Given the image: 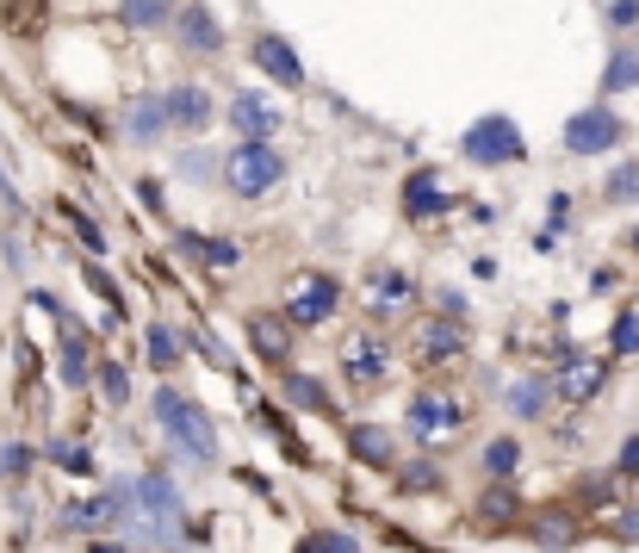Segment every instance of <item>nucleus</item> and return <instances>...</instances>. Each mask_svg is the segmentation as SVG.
<instances>
[{
    "label": "nucleus",
    "instance_id": "obj_1",
    "mask_svg": "<svg viewBox=\"0 0 639 553\" xmlns=\"http://www.w3.org/2000/svg\"><path fill=\"white\" fill-rule=\"evenodd\" d=\"M156 417H162V429H168V436L187 448L193 460H212V454H218V429H212V417L193 411L181 392H156Z\"/></svg>",
    "mask_w": 639,
    "mask_h": 553
},
{
    "label": "nucleus",
    "instance_id": "obj_2",
    "mask_svg": "<svg viewBox=\"0 0 639 553\" xmlns=\"http://www.w3.org/2000/svg\"><path fill=\"white\" fill-rule=\"evenodd\" d=\"M224 181H230V193H243V199H261V193L280 187V156H274L267 143H243V150L224 162Z\"/></svg>",
    "mask_w": 639,
    "mask_h": 553
},
{
    "label": "nucleus",
    "instance_id": "obj_3",
    "mask_svg": "<svg viewBox=\"0 0 639 553\" xmlns=\"http://www.w3.org/2000/svg\"><path fill=\"white\" fill-rule=\"evenodd\" d=\"M621 143V119L608 106H590L577 112L571 125H565V150H577V156H602V150H615Z\"/></svg>",
    "mask_w": 639,
    "mask_h": 553
},
{
    "label": "nucleus",
    "instance_id": "obj_4",
    "mask_svg": "<svg viewBox=\"0 0 639 553\" xmlns=\"http://www.w3.org/2000/svg\"><path fill=\"white\" fill-rule=\"evenodd\" d=\"M466 156H472V162H491V168H503V162L522 156V131H515L509 119H478V125L466 131Z\"/></svg>",
    "mask_w": 639,
    "mask_h": 553
},
{
    "label": "nucleus",
    "instance_id": "obj_5",
    "mask_svg": "<svg viewBox=\"0 0 639 553\" xmlns=\"http://www.w3.org/2000/svg\"><path fill=\"white\" fill-rule=\"evenodd\" d=\"M410 429H416L422 442H453V436L466 429V411L441 392H422L416 404H410Z\"/></svg>",
    "mask_w": 639,
    "mask_h": 553
},
{
    "label": "nucleus",
    "instance_id": "obj_6",
    "mask_svg": "<svg viewBox=\"0 0 639 553\" xmlns=\"http://www.w3.org/2000/svg\"><path fill=\"white\" fill-rule=\"evenodd\" d=\"M466 355V330L453 324V317H422L416 324V361L422 367H447Z\"/></svg>",
    "mask_w": 639,
    "mask_h": 553
},
{
    "label": "nucleus",
    "instance_id": "obj_7",
    "mask_svg": "<svg viewBox=\"0 0 639 553\" xmlns=\"http://www.w3.org/2000/svg\"><path fill=\"white\" fill-rule=\"evenodd\" d=\"M342 361H348V380L373 386V380H385V367H391V342L379 330H360L354 342L342 348Z\"/></svg>",
    "mask_w": 639,
    "mask_h": 553
},
{
    "label": "nucleus",
    "instance_id": "obj_8",
    "mask_svg": "<svg viewBox=\"0 0 639 553\" xmlns=\"http://www.w3.org/2000/svg\"><path fill=\"white\" fill-rule=\"evenodd\" d=\"M137 498H143V522H150V535H168L174 516H181V498H174V485L162 473L137 479Z\"/></svg>",
    "mask_w": 639,
    "mask_h": 553
},
{
    "label": "nucleus",
    "instance_id": "obj_9",
    "mask_svg": "<svg viewBox=\"0 0 639 553\" xmlns=\"http://www.w3.org/2000/svg\"><path fill=\"white\" fill-rule=\"evenodd\" d=\"M336 299H342V293H336V280H329V274H311V280H298V293H292V324H323L329 311H336Z\"/></svg>",
    "mask_w": 639,
    "mask_h": 553
},
{
    "label": "nucleus",
    "instance_id": "obj_10",
    "mask_svg": "<svg viewBox=\"0 0 639 553\" xmlns=\"http://www.w3.org/2000/svg\"><path fill=\"white\" fill-rule=\"evenodd\" d=\"M249 342H255V355H267V361H286V355H292V317L255 311L249 317Z\"/></svg>",
    "mask_w": 639,
    "mask_h": 553
},
{
    "label": "nucleus",
    "instance_id": "obj_11",
    "mask_svg": "<svg viewBox=\"0 0 639 553\" xmlns=\"http://www.w3.org/2000/svg\"><path fill=\"white\" fill-rule=\"evenodd\" d=\"M447 206H453V193L441 187L435 168L410 174V187H404V212H410V218H435V212H447Z\"/></svg>",
    "mask_w": 639,
    "mask_h": 553
},
{
    "label": "nucleus",
    "instance_id": "obj_12",
    "mask_svg": "<svg viewBox=\"0 0 639 553\" xmlns=\"http://www.w3.org/2000/svg\"><path fill=\"white\" fill-rule=\"evenodd\" d=\"M255 63H261L274 81H286V88H298V81H305V63H298V50L286 44V38H274V32L255 38Z\"/></svg>",
    "mask_w": 639,
    "mask_h": 553
},
{
    "label": "nucleus",
    "instance_id": "obj_13",
    "mask_svg": "<svg viewBox=\"0 0 639 553\" xmlns=\"http://www.w3.org/2000/svg\"><path fill=\"white\" fill-rule=\"evenodd\" d=\"M602 373H608V367L596 361V355H565V367H559V392L571 398V404H584V398H590L596 386H602Z\"/></svg>",
    "mask_w": 639,
    "mask_h": 553
},
{
    "label": "nucleus",
    "instance_id": "obj_14",
    "mask_svg": "<svg viewBox=\"0 0 639 553\" xmlns=\"http://www.w3.org/2000/svg\"><path fill=\"white\" fill-rule=\"evenodd\" d=\"M230 125L243 131V137H249V143H267V131L280 125V112L267 106L261 94H236V106H230Z\"/></svg>",
    "mask_w": 639,
    "mask_h": 553
},
{
    "label": "nucleus",
    "instance_id": "obj_15",
    "mask_svg": "<svg viewBox=\"0 0 639 553\" xmlns=\"http://www.w3.org/2000/svg\"><path fill=\"white\" fill-rule=\"evenodd\" d=\"M168 125H187V131H205L212 125V94H205V88H174L168 94Z\"/></svg>",
    "mask_w": 639,
    "mask_h": 553
},
{
    "label": "nucleus",
    "instance_id": "obj_16",
    "mask_svg": "<svg viewBox=\"0 0 639 553\" xmlns=\"http://www.w3.org/2000/svg\"><path fill=\"white\" fill-rule=\"evenodd\" d=\"M348 448H354V454L367 460V467H391V460H398V442H391V436H385L379 423H360L354 436H348Z\"/></svg>",
    "mask_w": 639,
    "mask_h": 553
},
{
    "label": "nucleus",
    "instance_id": "obj_17",
    "mask_svg": "<svg viewBox=\"0 0 639 553\" xmlns=\"http://www.w3.org/2000/svg\"><path fill=\"white\" fill-rule=\"evenodd\" d=\"M56 336H63V380L81 386L87 380V342H81V330L69 324V311H56Z\"/></svg>",
    "mask_w": 639,
    "mask_h": 553
},
{
    "label": "nucleus",
    "instance_id": "obj_18",
    "mask_svg": "<svg viewBox=\"0 0 639 553\" xmlns=\"http://www.w3.org/2000/svg\"><path fill=\"white\" fill-rule=\"evenodd\" d=\"M410 299H416V286H410L404 274H379V280H373V311H379V317L410 311Z\"/></svg>",
    "mask_w": 639,
    "mask_h": 553
},
{
    "label": "nucleus",
    "instance_id": "obj_19",
    "mask_svg": "<svg viewBox=\"0 0 639 553\" xmlns=\"http://www.w3.org/2000/svg\"><path fill=\"white\" fill-rule=\"evenodd\" d=\"M181 38H187V50H218L224 44V25L205 13V7H187V13H181Z\"/></svg>",
    "mask_w": 639,
    "mask_h": 553
},
{
    "label": "nucleus",
    "instance_id": "obj_20",
    "mask_svg": "<svg viewBox=\"0 0 639 553\" xmlns=\"http://www.w3.org/2000/svg\"><path fill=\"white\" fill-rule=\"evenodd\" d=\"M0 19L13 38H38L44 32V0H0Z\"/></svg>",
    "mask_w": 639,
    "mask_h": 553
},
{
    "label": "nucleus",
    "instance_id": "obj_21",
    "mask_svg": "<svg viewBox=\"0 0 639 553\" xmlns=\"http://www.w3.org/2000/svg\"><path fill=\"white\" fill-rule=\"evenodd\" d=\"M534 541H540V547H571V541H577V516H571V510H546V516L534 522Z\"/></svg>",
    "mask_w": 639,
    "mask_h": 553
},
{
    "label": "nucleus",
    "instance_id": "obj_22",
    "mask_svg": "<svg viewBox=\"0 0 639 553\" xmlns=\"http://www.w3.org/2000/svg\"><path fill=\"white\" fill-rule=\"evenodd\" d=\"M515 460H522V442H515V436H497V442L484 448V473H491V479H509Z\"/></svg>",
    "mask_w": 639,
    "mask_h": 553
},
{
    "label": "nucleus",
    "instance_id": "obj_23",
    "mask_svg": "<svg viewBox=\"0 0 639 553\" xmlns=\"http://www.w3.org/2000/svg\"><path fill=\"white\" fill-rule=\"evenodd\" d=\"M168 125V100H137L131 106V137H156Z\"/></svg>",
    "mask_w": 639,
    "mask_h": 553
},
{
    "label": "nucleus",
    "instance_id": "obj_24",
    "mask_svg": "<svg viewBox=\"0 0 639 553\" xmlns=\"http://www.w3.org/2000/svg\"><path fill=\"white\" fill-rule=\"evenodd\" d=\"M118 13L131 19V25H168V13H174V0H125Z\"/></svg>",
    "mask_w": 639,
    "mask_h": 553
},
{
    "label": "nucleus",
    "instance_id": "obj_25",
    "mask_svg": "<svg viewBox=\"0 0 639 553\" xmlns=\"http://www.w3.org/2000/svg\"><path fill=\"white\" fill-rule=\"evenodd\" d=\"M286 398H292V404H311V411H323L329 398H323V386L317 380H305V373H292V380H286Z\"/></svg>",
    "mask_w": 639,
    "mask_h": 553
},
{
    "label": "nucleus",
    "instance_id": "obj_26",
    "mask_svg": "<svg viewBox=\"0 0 639 553\" xmlns=\"http://www.w3.org/2000/svg\"><path fill=\"white\" fill-rule=\"evenodd\" d=\"M515 510H522V504H515V491H491V498L478 504V516H484V522H509Z\"/></svg>",
    "mask_w": 639,
    "mask_h": 553
},
{
    "label": "nucleus",
    "instance_id": "obj_27",
    "mask_svg": "<svg viewBox=\"0 0 639 553\" xmlns=\"http://www.w3.org/2000/svg\"><path fill=\"white\" fill-rule=\"evenodd\" d=\"M509 404H515V411H522V417H534V411H540V404H546V386H540V380L515 386V392H509Z\"/></svg>",
    "mask_w": 639,
    "mask_h": 553
},
{
    "label": "nucleus",
    "instance_id": "obj_28",
    "mask_svg": "<svg viewBox=\"0 0 639 553\" xmlns=\"http://www.w3.org/2000/svg\"><path fill=\"white\" fill-rule=\"evenodd\" d=\"M298 553H360V547H354L348 535H311V541H305Z\"/></svg>",
    "mask_w": 639,
    "mask_h": 553
},
{
    "label": "nucleus",
    "instance_id": "obj_29",
    "mask_svg": "<svg viewBox=\"0 0 639 553\" xmlns=\"http://www.w3.org/2000/svg\"><path fill=\"white\" fill-rule=\"evenodd\" d=\"M615 348H621V355H633V348H639V311H627L621 324H615Z\"/></svg>",
    "mask_w": 639,
    "mask_h": 553
},
{
    "label": "nucleus",
    "instance_id": "obj_30",
    "mask_svg": "<svg viewBox=\"0 0 639 553\" xmlns=\"http://www.w3.org/2000/svg\"><path fill=\"white\" fill-rule=\"evenodd\" d=\"M56 218H69V224H75V231H81V237L94 243V249H106V237H100V231H94V218H81L75 206H56Z\"/></svg>",
    "mask_w": 639,
    "mask_h": 553
},
{
    "label": "nucleus",
    "instance_id": "obj_31",
    "mask_svg": "<svg viewBox=\"0 0 639 553\" xmlns=\"http://www.w3.org/2000/svg\"><path fill=\"white\" fill-rule=\"evenodd\" d=\"M404 485H410V491H435V485H441V473L429 467V460H416V467L404 473Z\"/></svg>",
    "mask_w": 639,
    "mask_h": 553
},
{
    "label": "nucleus",
    "instance_id": "obj_32",
    "mask_svg": "<svg viewBox=\"0 0 639 553\" xmlns=\"http://www.w3.org/2000/svg\"><path fill=\"white\" fill-rule=\"evenodd\" d=\"M100 386H106V398H112V404H125V392H131V386H125V373H118V367H100Z\"/></svg>",
    "mask_w": 639,
    "mask_h": 553
},
{
    "label": "nucleus",
    "instance_id": "obj_33",
    "mask_svg": "<svg viewBox=\"0 0 639 553\" xmlns=\"http://www.w3.org/2000/svg\"><path fill=\"white\" fill-rule=\"evenodd\" d=\"M193 249H199L205 262H218V268H230V262H236V243H199V237H193Z\"/></svg>",
    "mask_w": 639,
    "mask_h": 553
},
{
    "label": "nucleus",
    "instance_id": "obj_34",
    "mask_svg": "<svg viewBox=\"0 0 639 553\" xmlns=\"http://www.w3.org/2000/svg\"><path fill=\"white\" fill-rule=\"evenodd\" d=\"M150 361H156V367L174 361V336L168 330H150Z\"/></svg>",
    "mask_w": 639,
    "mask_h": 553
},
{
    "label": "nucleus",
    "instance_id": "obj_35",
    "mask_svg": "<svg viewBox=\"0 0 639 553\" xmlns=\"http://www.w3.org/2000/svg\"><path fill=\"white\" fill-rule=\"evenodd\" d=\"M25 467H32L25 448H0V473H25Z\"/></svg>",
    "mask_w": 639,
    "mask_h": 553
},
{
    "label": "nucleus",
    "instance_id": "obj_36",
    "mask_svg": "<svg viewBox=\"0 0 639 553\" xmlns=\"http://www.w3.org/2000/svg\"><path fill=\"white\" fill-rule=\"evenodd\" d=\"M608 19H615V25H633L639 7H633V0H615V7H608Z\"/></svg>",
    "mask_w": 639,
    "mask_h": 553
},
{
    "label": "nucleus",
    "instance_id": "obj_37",
    "mask_svg": "<svg viewBox=\"0 0 639 553\" xmlns=\"http://www.w3.org/2000/svg\"><path fill=\"white\" fill-rule=\"evenodd\" d=\"M627 193H639V168H627V174H615V199H627Z\"/></svg>",
    "mask_w": 639,
    "mask_h": 553
},
{
    "label": "nucleus",
    "instance_id": "obj_38",
    "mask_svg": "<svg viewBox=\"0 0 639 553\" xmlns=\"http://www.w3.org/2000/svg\"><path fill=\"white\" fill-rule=\"evenodd\" d=\"M181 168H187L193 181H205V174H212V156H187V162H181Z\"/></svg>",
    "mask_w": 639,
    "mask_h": 553
},
{
    "label": "nucleus",
    "instance_id": "obj_39",
    "mask_svg": "<svg viewBox=\"0 0 639 553\" xmlns=\"http://www.w3.org/2000/svg\"><path fill=\"white\" fill-rule=\"evenodd\" d=\"M621 467H627V473H639V436H633V442L621 448Z\"/></svg>",
    "mask_w": 639,
    "mask_h": 553
}]
</instances>
